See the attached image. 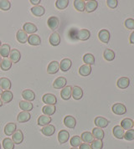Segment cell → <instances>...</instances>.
<instances>
[{
  "label": "cell",
  "instance_id": "cell-1",
  "mask_svg": "<svg viewBox=\"0 0 134 149\" xmlns=\"http://www.w3.org/2000/svg\"><path fill=\"white\" fill-rule=\"evenodd\" d=\"M112 111H113L115 114L117 115H124L127 113V108L126 107L121 104V103H116L114 104L113 107H112Z\"/></svg>",
  "mask_w": 134,
  "mask_h": 149
},
{
  "label": "cell",
  "instance_id": "cell-2",
  "mask_svg": "<svg viewBox=\"0 0 134 149\" xmlns=\"http://www.w3.org/2000/svg\"><path fill=\"white\" fill-rule=\"evenodd\" d=\"M47 24H48V27L50 28L51 30H55L60 25V19L58 17L51 16L48 19Z\"/></svg>",
  "mask_w": 134,
  "mask_h": 149
},
{
  "label": "cell",
  "instance_id": "cell-3",
  "mask_svg": "<svg viewBox=\"0 0 134 149\" xmlns=\"http://www.w3.org/2000/svg\"><path fill=\"white\" fill-rule=\"evenodd\" d=\"M94 122H95V125L96 126V127L101 129L107 127V126L109 125V121L106 118L102 117V116L96 117L95 120H94Z\"/></svg>",
  "mask_w": 134,
  "mask_h": 149
},
{
  "label": "cell",
  "instance_id": "cell-4",
  "mask_svg": "<svg viewBox=\"0 0 134 149\" xmlns=\"http://www.w3.org/2000/svg\"><path fill=\"white\" fill-rule=\"evenodd\" d=\"M59 70H60V65L57 61H51L47 67V72L50 74H56Z\"/></svg>",
  "mask_w": 134,
  "mask_h": 149
},
{
  "label": "cell",
  "instance_id": "cell-5",
  "mask_svg": "<svg viewBox=\"0 0 134 149\" xmlns=\"http://www.w3.org/2000/svg\"><path fill=\"white\" fill-rule=\"evenodd\" d=\"M42 100H43V102H45L46 105H53V106H54L57 103L56 96L53 95V94H50V93L43 95Z\"/></svg>",
  "mask_w": 134,
  "mask_h": 149
},
{
  "label": "cell",
  "instance_id": "cell-6",
  "mask_svg": "<svg viewBox=\"0 0 134 149\" xmlns=\"http://www.w3.org/2000/svg\"><path fill=\"white\" fill-rule=\"evenodd\" d=\"M71 92H72V87L70 86H65L60 91V96L63 100H69L71 97Z\"/></svg>",
  "mask_w": 134,
  "mask_h": 149
},
{
  "label": "cell",
  "instance_id": "cell-7",
  "mask_svg": "<svg viewBox=\"0 0 134 149\" xmlns=\"http://www.w3.org/2000/svg\"><path fill=\"white\" fill-rule=\"evenodd\" d=\"M12 140L14 144H20L24 141V134L21 130H16L12 135Z\"/></svg>",
  "mask_w": 134,
  "mask_h": 149
},
{
  "label": "cell",
  "instance_id": "cell-8",
  "mask_svg": "<svg viewBox=\"0 0 134 149\" xmlns=\"http://www.w3.org/2000/svg\"><path fill=\"white\" fill-rule=\"evenodd\" d=\"M8 57H9V60L11 61L12 63H18L20 61V58H21V54H20V50H18L17 49H11Z\"/></svg>",
  "mask_w": 134,
  "mask_h": 149
},
{
  "label": "cell",
  "instance_id": "cell-9",
  "mask_svg": "<svg viewBox=\"0 0 134 149\" xmlns=\"http://www.w3.org/2000/svg\"><path fill=\"white\" fill-rule=\"evenodd\" d=\"M67 80L65 77H58L55 79L53 83V87L54 89H63L66 86Z\"/></svg>",
  "mask_w": 134,
  "mask_h": 149
},
{
  "label": "cell",
  "instance_id": "cell-10",
  "mask_svg": "<svg viewBox=\"0 0 134 149\" xmlns=\"http://www.w3.org/2000/svg\"><path fill=\"white\" fill-rule=\"evenodd\" d=\"M98 37H99V40L102 43L107 44L110 40V37H111L110 32L107 29H101L98 34Z\"/></svg>",
  "mask_w": 134,
  "mask_h": 149
},
{
  "label": "cell",
  "instance_id": "cell-11",
  "mask_svg": "<svg viewBox=\"0 0 134 149\" xmlns=\"http://www.w3.org/2000/svg\"><path fill=\"white\" fill-rule=\"evenodd\" d=\"M77 39L80 40H87L90 39L91 37V32L88 30V29H82L78 31L77 33Z\"/></svg>",
  "mask_w": 134,
  "mask_h": 149
},
{
  "label": "cell",
  "instance_id": "cell-12",
  "mask_svg": "<svg viewBox=\"0 0 134 149\" xmlns=\"http://www.w3.org/2000/svg\"><path fill=\"white\" fill-rule=\"evenodd\" d=\"M23 30L27 34H34L35 32H37V27L32 24V23H26L23 26Z\"/></svg>",
  "mask_w": 134,
  "mask_h": 149
},
{
  "label": "cell",
  "instance_id": "cell-13",
  "mask_svg": "<svg viewBox=\"0 0 134 149\" xmlns=\"http://www.w3.org/2000/svg\"><path fill=\"white\" fill-rule=\"evenodd\" d=\"M59 65H60V70H61L63 72H66L71 67L72 62L70 59H64V60L60 61Z\"/></svg>",
  "mask_w": 134,
  "mask_h": 149
},
{
  "label": "cell",
  "instance_id": "cell-14",
  "mask_svg": "<svg viewBox=\"0 0 134 149\" xmlns=\"http://www.w3.org/2000/svg\"><path fill=\"white\" fill-rule=\"evenodd\" d=\"M64 124L68 128L73 129L76 125V121L72 116H66L64 119Z\"/></svg>",
  "mask_w": 134,
  "mask_h": 149
},
{
  "label": "cell",
  "instance_id": "cell-15",
  "mask_svg": "<svg viewBox=\"0 0 134 149\" xmlns=\"http://www.w3.org/2000/svg\"><path fill=\"white\" fill-rule=\"evenodd\" d=\"M13 95L12 93V91H4L2 94H1V101L3 103H9L13 100Z\"/></svg>",
  "mask_w": 134,
  "mask_h": 149
},
{
  "label": "cell",
  "instance_id": "cell-16",
  "mask_svg": "<svg viewBox=\"0 0 134 149\" xmlns=\"http://www.w3.org/2000/svg\"><path fill=\"white\" fill-rule=\"evenodd\" d=\"M22 97L24 99V101L31 102L35 99V94L31 90H24L22 92Z\"/></svg>",
  "mask_w": 134,
  "mask_h": 149
},
{
  "label": "cell",
  "instance_id": "cell-17",
  "mask_svg": "<svg viewBox=\"0 0 134 149\" xmlns=\"http://www.w3.org/2000/svg\"><path fill=\"white\" fill-rule=\"evenodd\" d=\"M98 7V3L96 1L94 0H91V1H87L86 3V7H85V10L87 13H91L94 12Z\"/></svg>",
  "mask_w": 134,
  "mask_h": 149
},
{
  "label": "cell",
  "instance_id": "cell-18",
  "mask_svg": "<svg viewBox=\"0 0 134 149\" xmlns=\"http://www.w3.org/2000/svg\"><path fill=\"white\" fill-rule=\"evenodd\" d=\"M31 118L30 113L28 111H21L20 114L17 116V121L20 123H24V122H29Z\"/></svg>",
  "mask_w": 134,
  "mask_h": 149
},
{
  "label": "cell",
  "instance_id": "cell-19",
  "mask_svg": "<svg viewBox=\"0 0 134 149\" xmlns=\"http://www.w3.org/2000/svg\"><path fill=\"white\" fill-rule=\"evenodd\" d=\"M28 42L30 45L38 46V45H40V44H41V39L37 34H30V36H29V38H28Z\"/></svg>",
  "mask_w": 134,
  "mask_h": 149
},
{
  "label": "cell",
  "instance_id": "cell-20",
  "mask_svg": "<svg viewBox=\"0 0 134 149\" xmlns=\"http://www.w3.org/2000/svg\"><path fill=\"white\" fill-rule=\"evenodd\" d=\"M17 126L15 123L13 122H9L8 123L6 126L4 127V133L7 136H11L13 135V133L15 132V131L17 130Z\"/></svg>",
  "mask_w": 134,
  "mask_h": 149
},
{
  "label": "cell",
  "instance_id": "cell-21",
  "mask_svg": "<svg viewBox=\"0 0 134 149\" xmlns=\"http://www.w3.org/2000/svg\"><path fill=\"white\" fill-rule=\"evenodd\" d=\"M51 116H49L46 115L40 116V117L38 118V125L41 127H45L50 125V123L51 122Z\"/></svg>",
  "mask_w": 134,
  "mask_h": 149
},
{
  "label": "cell",
  "instance_id": "cell-22",
  "mask_svg": "<svg viewBox=\"0 0 134 149\" xmlns=\"http://www.w3.org/2000/svg\"><path fill=\"white\" fill-rule=\"evenodd\" d=\"M69 137H70V134L66 130H61L58 134V141L60 144H64L69 140Z\"/></svg>",
  "mask_w": 134,
  "mask_h": 149
},
{
  "label": "cell",
  "instance_id": "cell-23",
  "mask_svg": "<svg viewBox=\"0 0 134 149\" xmlns=\"http://www.w3.org/2000/svg\"><path fill=\"white\" fill-rule=\"evenodd\" d=\"M112 132H113L114 136L117 139H122L124 137V130L121 128V127L117 125V126H115L112 129Z\"/></svg>",
  "mask_w": 134,
  "mask_h": 149
},
{
  "label": "cell",
  "instance_id": "cell-24",
  "mask_svg": "<svg viewBox=\"0 0 134 149\" xmlns=\"http://www.w3.org/2000/svg\"><path fill=\"white\" fill-rule=\"evenodd\" d=\"M28 38H29L28 34L23 29L19 30L17 32V34H16V39L21 44H25L27 41H28Z\"/></svg>",
  "mask_w": 134,
  "mask_h": 149
},
{
  "label": "cell",
  "instance_id": "cell-25",
  "mask_svg": "<svg viewBox=\"0 0 134 149\" xmlns=\"http://www.w3.org/2000/svg\"><path fill=\"white\" fill-rule=\"evenodd\" d=\"M71 95L75 100H80L83 97V91L79 86H74L72 88Z\"/></svg>",
  "mask_w": 134,
  "mask_h": 149
},
{
  "label": "cell",
  "instance_id": "cell-26",
  "mask_svg": "<svg viewBox=\"0 0 134 149\" xmlns=\"http://www.w3.org/2000/svg\"><path fill=\"white\" fill-rule=\"evenodd\" d=\"M50 44L53 46H58L60 44V36L57 32H54L50 36Z\"/></svg>",
  "mask_w": 134,
  "mask_h": 149
},
{
  "label": "cell",
  "instance_id": "cell-27",
  "mask_svg": "<svg viewBox=\"0 0 134 149\" xmlns=\"http://www.w3.org/2000/svg\"><path fill=\"white\" fill-rule=\"evenodd\" d=\"M31 13L36 17H41L45 13V8L40 6V5L34 6L33 8H31Z\"/></svg>",
  "mask_w": 134,
  "mask_h": 149
},
{
  "label": "cell",
  "instance_id": "cell-28",
  "mask_svg": "<svg viewBox=\"0 0 134 149\" xmlns=\"http://www.w3.org/2000/svg\"><path fill=\"white\" fill-rule=\"evenodd\" d=\"M117 87L120 89H126L130 85V80L127 77H121L117 81Z\"/></svg>",
  "mask_w": 134,
  "mask_h": 149
},
{
  "label": "cell",
  "instance_id": "cell-29",
  "mask_svg": "<svg viewBox=\"0 0 134 149\" xmlns=\"http://www.w3.org/2000/svg\"><path fill=\"white\" fill-rule=\"evenodd\" d=\"M121 127L123 130H130L133 127V121L130 118H125L121 122Z\"/></svg>",
  "mask_w": 134,
  "mask_h": 149
},
{
  "label": "cell",
  "instance_id": "cell-30",
  "mask_svg": "<svg viewBox=\"0 0 134 149\" xmlns=\"http://www.w3.org/2000/svg\"><path fill=\"white\" fill-rule=\"evenodd\" d=\"M54 132H55V127L53 125H48V126H45L41 129V132L46 136H52L54 133Z\"/></svg>",
  "mask_w": 134,
  "mask_h": 149
},
{
  "label": "cell",
  "instance_id": "cell-31",
  "mask_svg": "<svg viewBox=\"0 0 134 149\" xmlns=\"http://www.w3.org/2000/svg\"><path fill=\"white\" fill-rule=\"evenodd\" d=\"M12 62L8 58H3L2 61H1V63H0V68L2 70H4V71H7L8 70H10V68L12 67Z\"/></svg>",
  "mask_w": 134,
  "mask_h": 149
},
{
  "label": "cell",
  "instance_id": "cell-32",
  "mask_svg": "<svg viewBox=\"0 0 134 149\" xmlns=\"http://www.w3.org/2000/svg\"><path fill=\"white\" fill-rule=\"evenodd\" d=\"M81 141L85 142V143H91L94 141V136H92V133L90 132H83L80 136Z\"/></svg>",
  "mask_w": 134,
  "mask_h": 149
},
{
  "label": "cell",
  "instance_id": "cell-33",
  "mask_svg": "<svg viewBox=\"0 0 134 149\" xmlns=\"http://www.w3.org/2000/svg\"><path fill=\"white\" fill-rule=\"evenodd\" d=\"M55 111H56V108L53 105H46L42 108V111H43L44 115L49 116L54 114Z\"/></svg>",
  "mask_w": 134,
  "mask_h": 149
},
{
  "label": "cell",
  "instance_id": "cell-34",
  "mask_svg": "<svg viewBox=\"0 0 134 149\" xmlns=\"http://www.w3.org/2000/svg\"><path fill=\"white\" fill-rule=\"evenodd\" d=\"M92 136L96 140H102L105 136V133H104V131L101 128L95 127L92 130Z\"/></svg>",
  "mask_w": 134,
  "mask_h": 149
},
{
  "label": "cell",
  "instance_id": "cell-35",
  "mask_svg": "<svg viewBox=\"0 0 134 149\" xmlns=\"http://www.w3.org/2000/svg\"><path fill=\"white\" fill-rule=\"evenodd\" d=\"M11 81L9 79L3 77L0 79V87L2 90H5V91H9V89L11 88Z\"/></svg>",
  "mask_w": 134,
  "mask_h": 149
},
{
  "label": "cell",
  "instance_id": "cell-36",
  "mask_svg": "<svg viewBox=\"0 0 134 149\" xmlns=\"http://www.w3.org/2000/svg\"><path fill=\"white\" fill-rule=\"evenodd\" d=\"M20 107L21 110H23V111H30L33 109V104L30 102H27V101H21L20 102Z\"/></svg>",
  "mask_w": 134,
  "mask_h": 149
},
{
  "label": "cell",
  "instance_id": "cell-37",
  "mask_svg": "<svg viewBox=\"0 0 134 149\" xmlns=\"http://www.w3.org/2000/svg\"><path fill=\"white\" fill-rule=\"evenodd\" d=\"M91 73V67L88 65H83L79 69V74L82 76H88Z\"/></svg>",
  "mask_w": 134,
  "mask_h": 149
},
{
  "label": "cell",
  "instance_id": "cell-38",
  "mask_svg": "<svg viewBox=\"0 0 134 149\" xmlns=\"http://www.w3.org/2000/svg\"><path fill=\"white\" fill-rule=\"evenodd\" d=\"M74 7L77 11L83 12V11H85L86 2L83 0H75V1H74Z\"/></svg>",
  "mask_w": 134,
  "mask_h": 149
},
{
  "label": "cell",
  "instance_id": "cell-39",
  "mask_svg": "<svg viewBox=\"0 0 134 149\" xmlns=\"http://www.w3.org/2000/svg\"><path fill=\"white\" fill-rule=\"evenodd\" d=\"M10 51H11V49H10V46L8 45L5 44V45H1V47H0V55L3 56V58H7L10 54Z\"/></svg>",
  "mask_w": 134,
  "mask_h": 149
},
{
  "label": "cell",
  "instance_id": "cell-40",
  "mask_svg": "<svg viewBox=\"0 0 134 149\" xmlns=\"http://www.w3.org/2000/svg\"><path fill=\"white\" fill-rule=\"evenodd\" d=\"M103 56H104V59L106 61H112L115 59V53L112 49H105V51L103 53Z\"/></svg>",
  "mask_w": 134,
  "mask_h": 149
},
{
  "label": "cell",
  "instance_id": "cell-41",
  "mask_svg": "<svg viewBox=\"0 0 134 149\" xmlns=\"http://www.w3.org/2000/svg\"><path fill=\"white\" fill-rule=\"evenodd\" d=\"M83 61L86 65H92L95 64V57L92 54H86L83 56Z\"/></svg>",
  "mask_w": 134,
  "mask_h": 149
},
{
  "label": "cell",
  "instance_id": "cell-42",
  "mask_svg": "<svg viewBox=\"0 0 134 149\" xmlns=\"http://www.w3.org/2000/svg\"><path fill=\"white\" fill-rule=\"evenodd\" d=\"M3 147L4 149H13L14 148V143H13V140L8 137L4 138L3 141Z\"/></svg>",
  "mask_w": 134,
  "mask_h": 149
},
{
  "label": "cell",
  "instance_id": "cell-43",
  "mask_svg": "<svg viewBox=\"0 0 134 149\" xmlns=\"http://www.w3.org/2000/svg\"><path fill=\"white\" fill-rule=\"evenodd\" d=\"M81 138H80V136H74L71 137V139H70V145L73 147V148H77V147H80V145L81 144Z\"/></svg>",
  "mask_w": 134,
  "mask_h": 149
},
{
  "label": "cell",
  "instance_id": "cell-44",
  "mask_svg": "<svg viewBox=\"0 0 134 149\" xmlns=\"http://www.w3.org/2000/svg\"><path fill=\"white\" fill-rule=\"evenodd\" d=\"M68 4H69L68 0H57L55 2V7L58 9H60V10L65 9L68 6Z\"/></svg>",
  "mask_w": 134,
  "mask_h": 149
},
{
  "label": "cell",
  "instance_id": "cell-45",
  "mask_svg": "<svg viewBox=\"0 0 134 149\" xmlns=\"http://www.w3.org/2000/svg\"><path fill=\"white\" fill-rule=\"evenodd\" d=\"M11 8V3L8 0H0V9L3 11H8Z\"/></svg>",
  "mask_w": 134,
  "mask_h": 149
},
{
  "label": "cell",
  "instance_id": "cell-46",
  "mask_svg": "<svg viewBox=\"0 0 134 149\" xmlns=\"http://www.w3.org/2000/svg\"><path fill=\"white\" fill-rule=\"evenodd\" d=\"M91 149H102L103 148L102 140H94L93 142H91Z\"/></svg>",
  "mask_w": 134,
  "mask_h": 149
},
{
  "label": "cell",
  "instance_id": "cell-47",
  "mask_svg": "<svg viewBox=\"0 0 134 149\" xmlns=\"http://www.w3.org/2000/svg\"><path fill=\"white\" fill-rule=\"evenodd\" d=\"M127 141H133L134 140V130L133 129H130L127 130V132L124 134V137Z\"/></svg>",
  "mask_w": 134,
  "mask_h": 149
},
{
  "label": "cell",
  "instance_id": "cell-48",
  "mask_svg": "<svg viewBox=\"0 0 134 149\" xmlns=\"http://www.w3.org/2000/svg\"><path fill=\"white\" fill-rule=\"evenodd\" d=\"M125 27L128 29H134V19H127L125 21Z\"/></svg>",
  "mask_w": 134,
  "mask_h": 149
},
{
  "label": "cell",
  "instance_id": "cell-49",
  "mask_svg": "<svg viewBox=\"0 0 134 149\" xmlns=\"http://www.w3.org/2000/svg\"><path fill=\"white\" fill-rule=\"evenodd\" d=\"M107 4L109 8H117V4H118V1H117V0H107Z\"/></svg>",
  "mask_w": 134,
  "mask_h": 149
},
{
  "label": "cell",
  "instance_id": "cell-50",
  "mask_svg": "<svg viewBox=\"0 0 134 149\" xmlns=\"http://www.w3.org/2000/svg\"><path fill=\"white\" fill-rule=\"evenodd\" d=\"M79 149H91V146L87 143H81L80 145V148Z\"/></svg>",
  "mask_w": 134,
  "mask_h": 149
},
{
  "label": "cell",
  "instance_id": "cell-51",
  "mask_svg": "<svg viewBox=\"0 0 134 149\" xmlns=\"http://www.w3.org/2000/svg\"><path fill=\"white\" fill-rule=\"evenodd\" d=\"M29 2H30L32 4H34V5L38 6V5H39V3H40V0H30Z\"/></svg>",
  "mask_w": 134,
  "mask_h": 149
},
{
  "label": "cell",
  "instance_id": "cell-52",
  "mask_svg": "<svg viewBox=\"0 0 134 149\" xmlns=\"http://www.w3.org/2000/svg\"><path fill=\"white\" fill-rule=\"evenodd\" d=\"M129 41H130V43L131 44H133V45H134V31L131 34V35H130V39H129Z\"/></svg>",
  "mask_w": 134,
  "mask_h": 149
},
{
  "label": "cell",
  "instance_id": "cell-53",
  "mask_svg": "<svg viewBox=\"0 0 134 149\" xmlns=\"http://www.w3.org/2000/svg\"><path fill=\"white\" fill-rule=\"evenodd\" d=\"M3 106V102H2V101H1V99H0V107Z\"/></svg>",
  "mask_w": 134,
  "mask_h": 149
},
{
  "label": "cell",
  "instance_id": "cell-54",
  "mask_svg": "<svg viewBox=\"0 0 134 149\" xmlns=\"http://www.w3.org/2000/svg\"><path fill=\"white\" fill-rule=\"evenodd\" d=\"M3 93V90L1 89V87H0V95H1V94Z\"/></svg>",
  "mask_w": 134,
  "mask_h": 149
},
{
  "label": "cell",
  "instance_id": "cell-55",
  "mask_svg": "<svg viewBox=\"0 0 134 149\" xmlns=\"http://www.w3.org/2000/svg\"><path fill=\"white\" fill-rule=\"evenodd\" d=\"M70 149H79V148H71Z\"/></svg>",
  "mask_w": 134,
  "mask_h": 149
},
{
  "label": "cell",
  "instance_id": "cell-56",
  "mask_svg": "<svg viewBox=\"0 0 134 149\" xmlns=\"http://www.w3.org/2000/svg\"><path fill=\"white\" fill-rule=\"evenodd\" d=\"M1 57H2V56L0 55V63H1V61H2V58H1Z\"/></svg>",
  "mask_w": 134,
  "mask_h": 149
},
{
  "label": "cell",
  "instance_id": "cell-57",
  "mask_svg": "<svg viewBox=\"0 0 134 149\" xmlns=\"http://www.w3.org/2000/svg\"><path fill=\"white\" fill-rule=\"evenodd\" d=\"M0 47H1V41H0Z\"/></svg>",
  "mask_w": 134,
  "mask_h": 149
},
{
  "label": "cell",
  "instance_id": "cell-58",
  "mask_svg": "<svg viewBox=\"0 0 134 149\" xmlns=\"http://www.w3.org/2000/svg\"><path fill=\"white\" fill-rule=\"evenodd\" d=\"M0 149H1V144H0Z\"/></svg>",
  "mask_w": 134,
  "mask_h": 149
},
{
  "label": "cell",
  "instance_id": "cell-59",
  "mask_svg": "<svg viewBox=\"0 0 134 149\" xmlns=\"http://www.w3.org/2000/svg\"><path fill=\"white\" fill-rule=\"evenodd\" d=\"M133 126H134V122H133Z\"/></svg>",
  "mask_w": 134,
  "mask_h": 149
}]
</instances>
